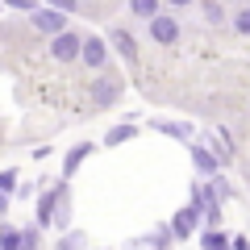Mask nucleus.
Listing matches in <instances>:
<instances>
[{
    "label": "nucleus",
    "instance_id": "nucleus-13",
    "mask_svg": "<svg viewBox=\"0 0 250 250\" xmlns=\"http://www.w3.org/2000/svg\"><path fill=\"white\" fill-rule=\"evenodd\" d=\"M154 129H163V134H175V138H188V129L184 125H175V121H150Z\"/></svg>",
    "mask_w": 250,
    "mask_h": 250
},
{
    "label": "nucleus",
    "instance_id": "nucleus-4",
    "mask_svg": "<svg viewBox=\"0 0 250 250\" xmlns=\"http://www.w3.org/2000/svg\"><path fill=\"white\" fill-rule=\"evenodd\" d=\"M104 59H108V50H104V38H92V34H83V62H88L92 71H96V67H104Z\"/></svg>",
    "mask_w": 250,
    "mask_h": 250
},
{
    "label": "nucleus",
    "instance_id": "nucleus-9",
    "mask_svg": "<svg viewBox=\"0 0 250 250\" xmlns=\"http://www.w3.org/2000/svg\"><path fill=\"white\" fill-rule=\"evenodd\" d=\"M129 138H134V125H117V129H108L104 142L108 146H121V142H129Z\"/></svg>",
    "mask_w": 250,
    "mask_h": 250
},
{
    "label": "nucleus",
    "instance_id": "nucleus-10",
    "mask_svg": "<svg viewBox=\"0 0 250 250\" xmlns=\"http://www.w3.org/2000/svg\"><path fill=\"white\" fill-rule=\"evenodd\" d=\"M205 250H229V238H225L221 229H208L205 233Z\"/></svg>",
    "mask_w": 250,
    "mask_h": 250
},
{
    "label": "nucleus",
    "instance_id": "nucleus-7",
    "mask_svg": "<svg viewBox=\"0 0 250 250\" xmlns=\"http://www.w3.org/2000/svg\"><path fill=\"white\" fill-rule=\"evenodd\" d=\"M113 42H117V50H121L129 62L138 59V46H134V34H129V29H113Z\"/></svg>",
    "mask_w": 250,
    "mask_h": 250
},
{
    "label": "nucleus",
    "instance_id": "nucleus-20",
    "mask_svg": "<svg viewBox=\"0 0 250 250\" xmlns=\"http://www.w3.org/2000/svg\"><path fill=\"white\" fill-rule=\"evenodd\" d=\"M167 4L171 9H184V4H192V0H167Z\"/></svg>",
    "mask_w": 250,
    "mask_h": 250
},
{
    "label": "nucleus",
    "instance_id": "nucleus-1",
    "mask_svg": "<svg viewBox=\"0 0 250 250\" xmlns=\"http://www.w3.org/2000/svg\"><path fill=\"white\" fill-rule=\"evenodd\" d=\"M50 54H54L59 62H71V59H80V54H83V34H71V29L54 34V42H50Z\"/></svg>",
    "mask_w": 250,
    "mask_h": 250
},
{
    "label": "nucleus",
    "instance_id": "nucleus-8",
    "mask_svg": "<svg viewBox=\"0 0 250 250\" xmlns=\"http://www.w3.org/2000/svg\"><path fill=\"white\" fill-rule=\"evenodd\" d=\"M192 159H196V167L205 171V175H217V154H208V150H192Z\"/></svg>",
    "mask_w": 250,
    "mask_h": 250
},
{
    "label": "nucleus",
    "instance_id": "nucleus-12",
    "mask_svg": "<svg viewBox=\"0 0 250 250\" xmlns=\"http://www.w3.org/2000/svg\"><path fill=\"white\" fill-rule=\"evenodd\" d=\"M117 92H121V83H113V80H108V83H100V88H96V100H100V104H108V100H113Z\"/></svg>",
    "mask_w": 250,
    "mask_h": 250
},
{
    "label": "nucleus",
    "instance_id": "nucleus-15",
    "mask_svg": "<svg viewBox=\"0 0 250 250\" xmlns=\"http://www.w3.org/2000/svg\"><path fill=\"white\" fill-rule=\"evenodd\" d=\"M59 250H83V233H67Z\"/></svg>",
    "mask_w": 250,
    "mask_h": 250
},
{
    "label": "nucleus",
    "instance_id": "nucleus-17",
    "mask_svg": "<svg viewBox=\"0 0 250 250\" xmlns=\"http://www.w3.org/2000/svg\"><path fill=\"white\" fill-rule=\"evenodd\" d=\"M13 184H17V175L13 171H0V192H13Z\"/></svg>",
    "mask_w": 250,
    "mask_h": 250
},
{
    "label": "nucleus",
    "instance_id": "nucleus-3",
    "mask_svg": "<svg viewBox=\"0 0 250 250\" xmlns=\"http://www.w3.org/2000/svg\"><path fill=\"white\" fill-rule=\"evenodd\" d=\"M34 29H42V34H62V29H67V13L62 9H38L34 13Z\"/></svg>",
    "mask_w": 250,
    "mask_h": 250
},
{
    "label": "nucleus",
    "instance_id": "nucleus-2",
    "mask_svg": "<svg viewBox=\"0 0 250 250\" xmlns=\"http://www.w3.org/2000/svg\"><path fill=\"white\" fill-rule=\"evenodd\" d=\"M146 25H150V38H154L159 46H171V42L179 38V21H175V17H167V13H159V17H150Z\"/></svg>",
    "mask_w": 250,
    "mask_h": 250
},
{
    "label": "nucleus",
    "instance_id": "nucleus-5",
    "mask_svg": "<svg viewBox=\"0 0 250 250\" xmlns=\"http://www.w3.org/2000/svg\"><path fill=\"white\" fill-rule=\"evenodd\" d=\"M200 208H205V205H188L184 213H175V217H171V233H175V238H188L192 225H196V217H200Z\"/></svg>",
    "mask_w": 250,
    "mask_h": 250
},
{
    "label": "nucleus",
    "instance_id": "nucleus-18",
    "mask_svg": "<svg viewBox=\"0 0 250 250\" xmlns=\"http://www.w3.org/2000/svg\"><path fill=\"white\" fill-rule=\"evenodd\" d=\"M4 4H13V9H21V13H38L34 0H4Z\"/></svg>",
    "mask_w": 250,
    "mask_h": 250
},
{
    "label": "nucleus",
    "instance_id": "nucleus-14",
    "mask_svg": "<svg viewBox=\"0 0 250 250\" xmlns=\"http://www.w3.org/2000/svg\"><path fill=\"white\" fill-rule=\"evenodd\" d=\"M233 29H238V34H246V38H250V4H246V9L238 13V17H233Z\"/></svg>",
    "mask_w": 250,
    "mask_h": 250
},
{
    "label": "nucleus",
    "instance_id": "nucleus-11",
    "mask_svg": "<svg viewBox=\"0 0 250 250\" xmlns=\"http://www.w3.org/2000/svg\"><path fill=\"white\" fill-rule=\"evenodd\" d=\"M88 154H92V146H75V150L67 154V175H75V167H80V163L88 159Z\"/></svg>",
    "mask_w": 250,
    "mask_h": 250
},
{
    "label": "nucleus",
    "instance_id": "nucleus-6",
    "mask_svg": "<svg viewBox=\"0 0 250 250\" xmlns=\"http://www.w3.org/2000/svg\"><path fill=\"white\" fill-rule=\"evenodd\" d=\"M159 4L163 0H129V13L138 21H150V17H159Z\"/></svg>",
    "mask_w": 250,
    "mask_h": 250
},
{
    "label": "nucleus",
    "instance_id": "nucleus-16",
    "mask_svg": "<svg viewBox=\"0 0 250 250\" xmlns=\"http://www.w3.org/2000/svg\"><path fill=\"white\" fill-rule=\"evenodd\" d=\"M50 213H54V196H42V208H38V221H50Z\"/></svg>",
    "mask_w": 250,
    "mask_h": 250
},
{
    "label": "nucleus",
    "instance_id": "nucleus-21",
    "mask_svg": "<svg viewBox=\"0 0 250 250\" xmlns=\"http://www.w3.org/2000/svg\"><path fill=\"white\" fill-rule=\"evenodd\" d=\"M0 4H4V0H0Z\"/></svg>",
    "mask_w": 250,
    "mask_h": 250
},
{
    "label": "nucleus",
    "instance_id": "nucleus-19",
    "mask_svg": "<svg viewBox=\"0 0 250 250\" xmlns=\"http://www.w3.org/2000/svg\"><path fill=\"white\" fill-rule=\"evenodd\" d=\"M46 4H54V9H62V13H75V9H80L75 0H46Z\"/></svg>",
    "mask_w": 250,
    "mask_h": 250
}]
</instances>
